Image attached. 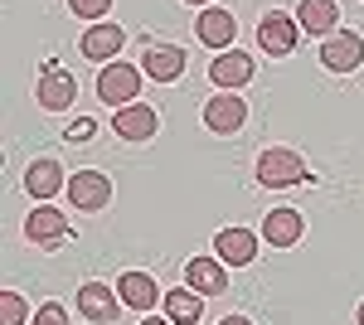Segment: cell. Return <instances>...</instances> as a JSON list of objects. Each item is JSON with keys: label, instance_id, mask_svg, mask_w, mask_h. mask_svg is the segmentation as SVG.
Instances as JSON below:
<instances>
[{"label": "cell", "instance_id": "83f0119b", "mask_svg": "<svg viewBox=\"0 0 364 325\" xmlns=\"http://www.w3.org/2000/svg\"><path fill=\"white\" fill-rule=\"evenodd\" d=\"M360 325H364V301H360Z\"/></svg>", "mask_w": 364, "mask_h": 325}, {"label": "cell", "instance_id": "4fadbf2b", "mask_svg": "<svg viewBox=\"0 0 364 325\" xmlns=\"http://www.w3.org/2000/svg\"><path fill=\"white\" fill-rule=\"evenodd\" d=\"M214 257L224 267H248L257 257V233H248V228H219L214 233Z\"/></svg>", "mask_w": 364, "mask_h": 325}, {"label": "cell", "instance_id": "30bf717a", "mask_svg": "<svg viewBox=\"0 0 364 325\" xmlns=\"http://www.w3.org/2000/svg\"><path fill=\"white\" fill-rule=\"evenodd\" d=\"M25 238L39 247H58L63 238H68V214L63 209H54V204H39V209H29L25 218Z\"/></svg>", "mask_w": 364, "mask_h": 325}, {"label": "cell", "instance_id": "52a82bcc", "mask_svg": "<svg viewBox=\"0 0 364 325\" xmlns=\"http://www.w3.org/2000/svg\"><path fill=\"white\" fill-rule=\"evenodd\" d=\"M73 97H78V82H73V73H68V68H54V63H49V68L39 73L34 102H39L44 112H68V107H73Z\"/></svg>", "mask_w": 364, "mask_h": 325}, {"label": "cell", "instance_id": "4316f807", "mask_svg": "<svg viewBox=\"0 0 364 325\" xmlns=\"http://www.w3.org/2000/svg\"><path fill=\"white\" fill-rule=\"evenodd\" d=\"M185 5H209V0H185Z\"/></svg>", "mask_w": 364, "mask_h": 325}, {"label": "cell", "instance_id": "d6986e66", "mask_svg": "<svg viewBox=\"0 0 364 325\" xmlns=\"http://www.w3.org/2000/svg\"><path fill=\"white\" fill-rule=\"evenodd\" d=\"M58 190H63V165H58V161L44 156V161H34L25 170V194H29V199H39V204H44V199H54Z\"/></svg>", "mask_w": 364, "mask_h": 325}, {"label": "cell", "instance_id": "7402d4cb", "mask_svg": "<svg viewBox=\"0 0 364 325\" xmlns=\"http://www.w3.org/2000/svg\"><path fill=\"white\" fill-rule=\"evenodd\" d=\"M0 325H29V301L20 292H0Z\"/></svg>", "mask_w": 364, "mask_h": 325}, {"label": "cell", "instance_id": "d4e9b609", "mask_svg": "<svg viewBox=\"0 0 364 325\" xmlns=\"http://www.w3.org/2000/svg\"><path fill=\"white\" fill-rule=\"evenodd\" d=\"M219 325H252V321H248V316H224Z\"/></svg>", "mask_w": 364, "mask_h": 325}, {"label": "cell", "instance_id": "484cf974", "mask_svg": "<svg viewBox=\"0 0 364 325\" xmlns=\"http://www.w3.org/2000/svg\"><path fill=\"white\" fill-rule=\"evenodd\" d=\"M141 325H175V321H156V316H146V321H141Z\"/></svg>", "mask_w": 364, "mask_h": 325}, {"label": "cell", "instance_id": "5b68a950", "mask_svg": "<svg viewBox=\"0 0 364 325\" xmlns=\"http://www.w3.org/2000/svg\"><path fill=\"white\" fill-rule=\"evenodd\" d=\"M68 204L83 209V214L107 209V204H112V180L97 175V170H78V175H68Z\"/></svg>", "mask_w": 364, "mask_h": 325}, {"label": "cell", "instance_id": "ffe728a7", "mask_svg": "<svg viewBox=\"0 0 364 325\" xmlns=\"http://www.w3.org/2000/svg\"><path fill=\"white\" fill-rule=\"evenodd\" d=\"M296 25L301 34H336L340 29V5L336 0H301V15H296Z\"/></svg>", "mask_w": 364, "mask_h": 325}, {"label": "cell", "instance_id": "2e32d148", "mask_svg": "<svg viewBox=\"0 0 364 325\" xmlns=\"http://www.w3.org/2000/svg\"><path fill=\"white\" fill-rule=\"evenodd\" d=\"M185 287L199 292V297H219L228 287V267L219 257H190V262H185Z\"/></svg>", "mask_w": 364, "mask_h": 325}, {"label": "cell", "instance_id": "3957f363", "mask_svg": "<svg viewBox=\"0 0 364 325\" xmlns=\"http://www.w3.org/2000/svg\"><path fill=\"white\" fill-rule=\"evenodd\" d=\"M296 39H301V25H296L291 10H267V15L257 20V49L267 58H287L296 49Z\"/></svg>", "mask_w": 364, "mask_h": 325}, {"label": "cell", "instance_id": "9a60e30c", "mask_svg": "<svg viewBox=\"0 0 364 325\" xmlns=\"http://www.w3.org/2000/svg\"><path fill=\"white\" fill-rule=\"evenodd\" d=\"M112 132L122 136V141H151V136L161 132V117L146 107V102H132V107H117Z\"/></svg>", "mask_w": 364, "mask_h": 325}, {"label": "cell", "instance_id": "277c9868", "mask_svg": "<svg viewBox=\"0 0 364 325\" xmlns=\"http://www.w3.org/2000/svg\"><path fill=\"white\" fill-rule=\"evenodd\" d=\"M321 63L331 68V73H355L364 63V39L355 29H336V34H326L321 39Z\"/></svg>", "mask_w": 364, "mask_h": 325}, {"label": "cell", "instance_id": "8992f818", "mask_svg": "<svg viewBox=\"0 0 364 325\" xmlns=\"http://www.w3.org/2000/svg\"><path fill=\"white\" fill-rule=\"evenodd\" d=\"M243 122H248V102H243L238 92H214V97L204 102V127L214 136L243 132Z\"/></svg>", "mask_w": 364, "mask_h": 325}, {"label": "cell", "instance_id": "7a4b0ae2", "mask_svg": "<svg viewBox=\"0 0 364 325\" xmlns=\"http://www.w3.org/2000/svg\"><path fill=\"white\" fill-rule=\"evenodd\" d=\"M97 97H102L107 107H132L141 97V68L136 63H122V58L102 63V68H97Z\"/></svg>", "mask_w": 364, "mask_h": 325}, {"label": "cell", "instance_id": "cb8c5ba5", "mask_svg": "<svg viewBox=\"0 0 364 325\" xmlns=\"http://www.w3.org/2000/svg\"><path fill=\"white\" fill-rule=\"evenodd\" d=\"M34 325H68V311H63L58 301H44V306L34 311Z\"/></svg>", "mask_w": 364, "mask_h": 325}, {"label": "cell", "instance_id": "8fae6325", "mask_svg": "<svg viewBox=\"0 0 364 325\" xmlns=\"http://www.w3.org/2000/svg\"><path fill=\"white\" fill-rule=\"evenodd\" d=\"M301 233H306V218H301V209H291V204H277L272 214L262 218V243H272V247H296Z\"/></svg>", "mask_w": 364, "mask_h": 325}, {"label": "cell", "instance_id": "ba28073f", "mask_svg": "<svg viewBox=\"0 0 364 325\" xmlns=\"http://www.w3.org/2000/svg\"><path fill=\"white\" fill-rule=\"evenodd\" d=\"M78 316L83 321H97V325H112L122 316V297H117L107 282H83L78 287Z\"/></svg>", "mask_w": 364, "mask_h": 325}, {"label": "cell", "instance_id": "ac0fdd59", "mask_svg": "<svg viewBox=\"0 0 364 325\" xmlns=\"http://www.w3.org/2000/svg\"><path fill=\"white\" fill-rule=\"evenodd\" d=\"M141 68H146V78H156V82H175L185 73V49L180 44H151L146 58H141Z\"/></svg>", "mask_w": 364, "mask_h": 325}, {"label": "cell", "instance_id": "9c48e42d", "mask_svg": "<svg viewBox=\"0 0 364 325\" xmlns=\"http://www.w3.org/2000/svg\"><path fill=\"white\" fill-rule=\"evenodd\" d=\"M122 44H127V29L112 25V20H102V25H87L83 39H78V54L92 58V63H112L122 54Z\"/></svg>", "mask_w": 364, "mask_h": 325}, {"label": "cell", "instance_id": "5bb4252c", "mask_svg": "<svg viewBox=\"0 0 364 325\" xmlns=\"http://www.w3.org/2000/svg\"><path fill=\"white\" fill-rule=\"evenodd\" d=\"M248 78H252V54H243V49H224V54L209 63V82L219 92H233V87H243Z\"/></svg>", "mask_w": 364, "mask_h": 325}, {"label": "cell", "instance_id": "603a6c76", "mask_svg": "<svg viewBox=\"0 0 364 325\" xmlns=\"http://www.w3.org/2000/svg\"><path fill=\"white\" fill-rule=\"evenodd\" d=\"M68 10H73L78 20H92V25H102V20H107V10H112V0H68Z\"/></svg>", "mask_w": 364, "mask_h": 325}, {"label": "cell", "instance_id": "44dd1931", "mask_svg": "<svg viewBox=\"0 0 364 325\" xmlns=\"http://www.w3.org/2000/svg\"><path fill=\"white\" fill-rule=\"evenodd\" d=\"M166 321L175 325H195L199 316H204V301H199V292H190V287H175V292H166Z\"/></svg>", "mask_w": 364, "mask_h": 325}, {"label": "cell", "instance_id": "e0dca14e", "mask_svg": "<svg viewBox=\"0 0 364 325\" xmlns=\"http://www.w3.org/2000/svg\"><path fill=\"white\" fill-rule=\"evenodd\" d=\"M195 34H199V44H209V49H233V39H238V20H233L228 10H199Z\"/></svg>", "mask_w": 364, "mask_h": 325}, {"label": "cell", "instance_id": "6da1fadb", "mask_svg": "<svg viewBox=\"0 0 364 325\" xmlns=\"http://www.w3.org/2000/svg\"><path fill=\"white\" fill-rule=\"evenodd\" d=\"M257 185L262 190H287V185H306L311 180V165L296 156V151H287V146H267V151H257Z\"/></svg>", "mask_w": 364, "mask_h": 325}, {"label": "cell", "instance_id": "7c38bea8", "mask_svg": "<svg viewBox=\"0 0 364 325\" xmlns=\"http://www.w3.org/2000/svg\"><path fill=\"white\" fill-rule=\"evenodd\" d=\"M117 297H122L127 311H141V316H151V306L166 301L151 272H122V277H117Z\"/></svg>", "mask_w": 364, "mask_h": 325}]
</instances>
